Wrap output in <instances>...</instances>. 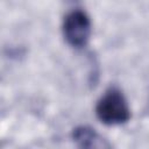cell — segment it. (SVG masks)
<instances>
[{"instance_id": "6da1fadb", "label": "cell", "mask_w": 149, "mask_h": 149, "mask_svg": "<svg viewBox=\"0 0 149 149\" xmlns=\"http://www.w3.org/2000/svg\"><path fill=\"white\" fill-rule=\"evenodd\" d=\"M95 114L98 119L107 126L122 125L130 119L128 102L123 93L116 87L108 88L98 100Z\"/></svg>"}, {"instance_id": "7a4b0ae2", "label": "cell", "mask_w": 149, "mask_h": 149, "mask_svg": "<svg viewBox=\"0 0 149 149\" xmlns=\"http://www.w3.org/2000/svg\"><path fill=\"white\" fill-rule=\"evenodd\" d=\"M91 30V20L87 14L80 9H74L64 17L63 35L71 47H85L90 40Z\"/></svg>"}, {"instance_id": "3957f363", "label": "cell", "mask_w": 149, "mask_h": 149, "mask_svg": "<svg viewBox=\"0 0 149 149\" xmlns=\"http://www.w3.org/2000/svg\"><path fill=\"white\" fill-rule=\"evenodd\" d=\"M72 139L81 148H109V144L91 127L80 126L73 129Z\"/></svg>"}]
</instances>
